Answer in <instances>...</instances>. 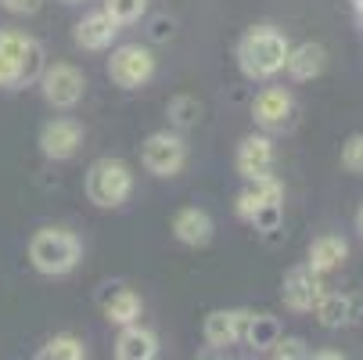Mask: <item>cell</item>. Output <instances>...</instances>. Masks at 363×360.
<instances>
[{
  "instance_id": "cell-33",
  "label": "cell",
  "mask_w": 363,
  "mask_h": 360,
  "mask_svg": "<svg viewBox=\"0 0 363 360\" xmlns=\"http://www.w3.org/2000/svg\"><path fill=\"white\" fill-rule=\"evenodd\" d=\"M356 15H359V22H363V0H356Z\"/></svg>"
},
{
  "instance_id": "cell-23",
  "label": "cell",
  "mask_w": 363,
  "mask_h": 360,
  "mask_svg": "<svg viewBox=\"0 0 363 360\" xmlns=\"http://www.w3.org/2000/svg\"><path fill=\"white\" fill-rule=\"evenodd\" d=\"M40 360H86V346L76 335H55L40 349Z\"/></svg>"
},
{
  "instance_id": "cell-8",
  "label": "cell",
  "mask_w": 363,
  "mask_h": 360,
  "mask_svg": "<svg viewBox=\"0 0 363 360\" xmlns=\"http://www.w3.org/2000/svg\"><path fill=\"white\" fill-rule=\"evenodd\" d=\"M252 119H255L259 130H267V133L288 130L291 119H295V97H291L284 87H267V90H259L255 101H252Z\"/></svg>"
},
{
  "instance_id": "cell-25",
  "label": "cell",
  "mask_w": 363,
  "mask_h": 360,
  "mask_svg": "<svg viewBox=\"0 0 363 360\" xmlns=\"http://www.w3.org/2000/svg\"><path fill=\"white\" fill-rule=\"evenodd\" d=\"M281 220H284V202H267V205H259V209L248 217V224L255 231H263V234L281 231Z\"/></svg>"
},
{
  "instance_id": "cell-21",
  "label": "cell",
  "mask_w": 363,
  "mask_h": 360,
  "mask_svg": "<svg viewBox=\"0 0 363 360\" xmlns=\"http://www.w3.org/2000/svg\"><path fill=\"white\" fill-rule=\"evenodd\" d=\"M241 339L248 346H255V349H270L281 339V324L270 314H248V324H245V335Z\"/></svg>"
},
{
  "instance_id": "cell-17",
  "label": "cell",
  "mask_w": 363,
  "mask_h": 360,
  "mask_svg": "<svg viewBox=\"0 0 363 360\" xmlns=\"http://www.w3.org/2000/svg\"><path fill=\"white\" fill-rule=\"evenodd\" d=\"M116 356L119 360H151V356H159V339H155V332L140 328L137 321L123 324V332L116 339Z\"/></svg>"
},
{
  "instance_id": "cell-11",
  "label": "cell",
  "mask_w": 363,
  "mask_h": 360,
  "mask_svg": "<svg viewBox=\"0 0 363 360\" xmlns=\"http://www.w3.org/2000/svg\"><path fill=\"white\" fill-rule=\"evenodd\" d=\"M248 314L252 310H213L209 317H205V342H209L213 349H227V346L241 342Z\"/></svg>"
},
{
  "instance_id": "cell-31",
  "label": "cell",
  "mask_w": 363,
  "mask_h": 360,
  "mask_svg": "<svg viewBox=\"0 0 363 360\" xmlns=\"http://www.w3.org/2000/svg\"><path fill=\"white\" fill-rule=\"evenodd\" d=\"M313 356H317V360H338L342 353H335V349H324V353H313Z\"/></svg>"
},
{
  "instance_id": "cell-6",
  "label": "cell",
  "mask_w": 363,
  "mask_h": 360,
  "mask_svg": "<svg viewBox=\"0 0 363 360\" xmlns=\"http://www.w3.org/2000/svg\"><path fill=\"white\" fill-rule=\"evenodd\" d=\"M40 83H43V97H47V105H55V109H76L79 101H83V90H86V80L76 65L69 62H58V65H50L40 72Z\"/></svg>"
},
{
  "instance_id": "cell-15",
  "label": "cell",
  "mask_w": 363,
  "mask_h": 360,
  "mask_svg": "<svg viewBox=\"0 0 363 360\" xmlns=\"http://www.w3.org/2000/svg\"><path fill=\"white\" fill-rule=\"evenodd\" d=\"M116 33H119V22L101 8V11H94V15H86L79 26H76V43L83 47V50H105L112 40H116Z\"/></svg>"
},
{
  "instance_id": "cell-9",
  "label": "cell",
  "mask_w": 363,
  "mask_h": 360,
  "mask_svg": "<svg viewBox=\"0 0 363 360\" xmlns=\"http://www.w3.org/2000/svg\"><path fill=\"white\" fill-rule=\"evenodd\" d=\"M83 144V126L76 119H50L40 133V148H43V156L47 159H55V163H65L72 159L76 151Z\"/></svg>"
},
{
  "instance_id": "cell-4",
  "label": "cell",
  "mask_w": 363,
  "mask_h": 360,
  "mask_svg": "<svg viewBox=\"0 0 363 360\" xmlns=\"http://www.w3.org/2000/svg\"><path fill=\"white\" fill-rule=\"evenodd\" d=\"M108 76H112V83L123 87V90L144 87V83L155 76L151 50H144L140 43H123V47H116L112 58H108Z\"/></svg>"
},
{
  "instance_id": "cell-2",
  "label": "cell",
  "mask_w": 363,
  "mask_h": 360,
  "mask_svg": "<svg viewBox=\"0 0 363 360\" xmlns=\"http://www.w3.org/2000/svg\"><path fill=\"white\" fill-rule=\"evenodd\" d=\"M79 256H83V245H79V238H76L72 231H65V227H43V231H36L33 241H29V260H33V267H36L40 274H47V278L69 274V271L79 263Z\"/></svg>"
},
{
  "instance_id": "cell-7",
  "label": "cell",
  "mask_w": 363,
  "mask_h": 360,
  "mask_svg": "<svg viewBox=\"0 0 363 360\" xmlns=\"http://www.w3.org/2000/svg\"><path fill=\"white\" fill-rule=\"evenodd\" d=\"M324 292H328L324 274H317L309 263L288 271V274H284V285H281V299H284L288 310H295V314H309Z\"/></svg>"
},
{
  "instance_id": "cell-16",
  "label": "cell",
  "mask_w": 363,
  "mask_h": 360,
  "mask_svg": "<svg viewBox=\"0 0 363 360\" xmlns=\"http://www.w3.org/2000/svg\"><path fill=\"white\" fill-rule=\"evenodd\" d=\"M284 69H288L291 80L306 83V80H313V76H320V72L328 69V50H324L320 43H298V47L288 50Z\"/></svg>"
},
{
  "instance_id": "cell-3",
  "label": "cell",
  "mask_w": 363,
  "mask_h": 360,
  "mask_svg": "<svg viewBox=\"0 0 363 360\" xmlns=\"http://www.w3.org/2000/svg\"><path fill=\"white\" fill-rule=\"evenodd\" d=\"M133 191V173L123 159H97L86 170V198L101 209H119Z\"/></svg>"
},
{
  "instance_id": "cell-1",
  "label": "cell",
  "mask_w": 363,
  "mask_h": 360,
  "mask_svg": "<svg viewBox=\"0 0 363 360\" xmlns=\"http://www.w3.org/2000/svg\"><path fill=\"white\" fill-rule=\"evenodd\" d=\"M288 50H291V43L281 29L255 26L238 43V65L248 80H274L277 72H284Z\"/></svg>"
},
{
  "instance_id": "cell-26",
  "label": "cell",
  "mask_w": 363,
  "mask_h": 360,
  "mask_svg": "<svg viewBox=\"0 0 363 360\" xmlns=\"http://www.w3.org/2000/svg\"><path fill=\"white\" fill-rule=\"evenodd\" d=\"M105 11H108L119 26H130V22H137V18L147 11V0H105Z\"/></svg>"
},
{
  "instance_id": "cell-22",
  "label": "cell",
  "mask_w": 363,
  "mask_h": 360,
  "mask_svg": "<svg viewBox=\"0 0 363 360\" xmlns=\"http://www.w3.org/2000/svg\"><path fill=\"white\" fill-rule=\"evenodd\" d=\"M43 69H47V62H43V47H40V40L26 36V43H22V55H18V87L36 83Z\"/></svg>"
},
{
  "instance_id": "cell-24",
  "label": "cell",
  "mask_w": 363,
  "mask_h": 360,
  "mask_svg": "<svg viewBox=\"0 0 363 360\" xmlns=\"http://www.w3.org/2000/svg\"><path fill=\"white\" fill-rule=\"evenodd\" d=\"M198 119H201V101H198V97L180 94V97L169 101V123H173V126L191 130V126H198Z\"/></svg>"
},
{
  "instance_id": "cell-18",
  "label": "cell",
  "mask_w": 363,
  "mask_h": 360,
  "mask_svg": "<svg viewBox=\"0 0 363 360\" xmlns=\"http://www.w3.org/2000/svg\"><path fill=\"white\" fill-rule=\"evenodd\" d=\"M349 260V245H345V238H338V234H320L313 245H309V267H313L317 274H331V271H338L342 263Z\"/></svg>"
},
{
  "instance_id": "cell-5",
  "label": "cell",
  "mask_w": 363,
  "mask_h": 360,
  "mask_svg": "<svg viewBox=\"0 0 363 360\" xmlns=\"http://www.w3.org/2000/svg\"><path fill=\"white\" fill-rule=\"evenodd\" d=\"M140 159H144V170L155 173V177H177L187 163V144H184V137H177L169 130H159V133H151L144 141Z\"/></svg>"
},
{
  "instance_id": "cell-29",
  "label": "cell",
  "mask_w": 363,
  "mask_h": 360,
  "mask_svg": "<svg viewBox=\"0 0 363 360\" xmlns=\"http://www.w3.org/2000/svg\"><path fill=\"white\" fill-rule=\"evenodd\" d=\"M8 11H15V15H33V11H40V4L43 0H0Z\"/></svg>"
},
{
  "instance_id": "cell-27",
  "label": "cell",
  "mask_w": 363,
  "mask_h": 360,
  "mask_svg": "<svg viewBox=\"0 0 363 360\" xmlns=\"http://www.w3.org/2000/svg\"><path fill=\"white\" fill-rule=\"evenodd\" d=\"M342 166L349 173H363V133H352L342 144Z\"/></svg>"
},
{
  "instance_id": "cell-12",
  "label": "cell",
  "mask_w": 363,
  "mask_h": 360,
  "mask_svg": "<svg viewBox=\"0 0 363 360\" xmlns=\"http://www.w3.org/2000/svg\"><path fill=\"white\" fill-rule=\"evenodd\" d=\"M267 202H284V184H281L274 173L245 180V191H241L238 202H234V213H238L241 220H248L259 205H267Z\"/></svg>"
},
{
  "instance_id": "cell-13",
  "label": "cell",
  "mask_w": 363,
  "mask_h": 360,
  "mask_svg": "<svg viewBox=\"0 0 363 360\" xmlns=\"http://www.w3.org/2000/svg\"><path fill=\"white\" fill-rule=\"evenodd\" d=\"M173 234H177V241L201 249V245L213 241V217L205 209H198V205H187V209H180L173 217Z\"/></svg>"
},
{
  "instance_id": "cell-10",
  "label": "cell",
  "mask_w": 363,
  "mask_h": 360,
  "mask_svg": "<svg viewBox=\"0 0 363 360\" xmlns=\"http://www.w3.org/2000/svg\"><path fill=\"white\" fill-rule=\"evenodd\" d=\"M234 166H238V173H241L245 180L274 173V141H270L267 133H248V137L238 144Z\"/></svg>"
},
{
  "instance_id": "cell-20",
  "label": "cell",
  "mask_w": 363,
  "mask_h": 360,
  "mask_svg": "<svg viewBox=\"0 0 363 360\" xmlns=\"http://www.w3.org/2000/svg\"><path fill=\"white\" fill-rule=\"evenodd\" d=\"M22 33L0 29V87H18V55H22Z\"/></svg>"
},
{
  "instance_id": "cell-32",
  "label": "cell",
  "mask_w": 363,
  "mask_h": 360,
  "mask_svg": "<svg viewBox=\"0 0 363 360\" xmlns=\"http://www.w3.org/2000/svg\"><path fill=\"white\" fill-rule=\"evenodd\" d=\"M356 227H359V234H363V205H359V213H356Z\"/></svg>"
},
{
  "instance_id": "cell-28",
  "label": "cell",
  "mask_w": 363,
  "mask_h": 360,
  "mask_svg": "<svg viewBox=\"0 0 363 360\" xmlns=\"http://www.w3.org/2000/svg\"><path fill=\"white\" fill-rule=\"evenodd\" d=\"M267 353L277 356V360H302V356H309V349H306L302 339H277Z\"/></svg>"
},
{
  "instance_id": "cell-19",
  "label": "cell",
  "mask_w": 363,
  "mask_h": 360,
  "mask_svg": "<svg viewBox=\"0 0 363 360\" xmlns=\"http://www.w3.org/2000/svg\"><path fill=\"white\" fill-rule=\"evenodd\" d=\"M356 306H359V299H349L342 292H324L317 299V306H313V314H317V321L324 328H342V324H349L356 317Z\"/></svg>"
},
{
  "instance_id": "cell-14",
  "label": "cell",
  "mask_w": 363,
  "mask_h": 360,
  "mask_svg": "<svg viewBox=\"0 0 363 360\" xmlns=\"http://www.w3.org/2000/svg\"><path fill=\"white\" fill-rule=\"evenodd\" d=\"M101 310H105V317L112 324H133L140 317V295L126 285H105V292H101Z\"/></svg>"
},
{
  "instance_id": "cell-30",
  "label": "cell",
  "mask_w": 363,
  "mask_h": 360,
  "mask_svg": "<svg viewBox=\"0 0 363 360\" xmlns=\"http://www.w3.org/2000/svg\"><path fill=\"white\" fill-rule=\"evenodd\" d=\"M169 36H173V18H155L151 40H169Z\"/></svg>"
}]
</instances>
